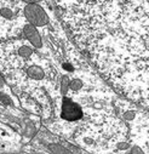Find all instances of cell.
Listing matches in <instances>:
<instances>
[{"label":"cell","instance_id":"1","mask_svg":"<svg viewBox=\"0 0 149 154\" xmlns=\"http://www.w3.org/2000/svg\"><path fill=\"white\" fill-rule=\"evenodd\" d=\"M55 8L98 74L149 110V0H55Z\"/></svg>","mask_w":149,"mask_h":154},{"label":"cell","instance_id":"2","mask_svg":"<svg viewBox=\"0 0 149 154\" xmlns=\"http://www.w3.org/2000/svg\"><path fill=\"white\" fill-rule=\"evenodd\" d=\"M61 118L67 122H77L83 118V109L70 97H63L61 106Z\"/></svg>","mask_w":149,"mask_h":154}]
</instances>
